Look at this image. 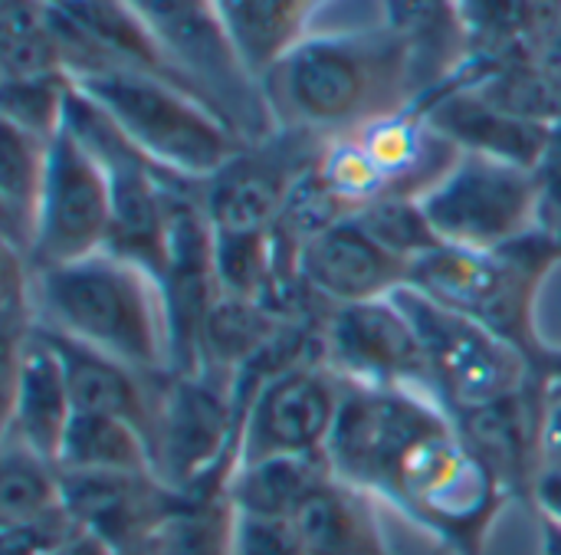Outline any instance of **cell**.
I'll return each instance as SVG.
<instances>
[{
	"mask_svg": "<svg viewBox=\"0 0 561 555\" xmlns=\"http://www.w3.org/2000/svg\"><path fill=\"white\" fill-rule=\"evenodd\" d=\"M66 76L46 0H3L0 7V79L30 82Z\"/></svg>",
	"mask_w": 561,
	"mask_h": 555,
	"instance_id": "cell-28",
	"label": "cell"
},
{
	"mask_svg": "<svg viewBox=\"0 0 561 555\" xmlns=\"http://www.w3.org/2000/svg\"><path fill=\"white\" fill-rule=\"evenodd\" d=\"M539 184V230L561 247V122L552 125L549 145L536 165Z\"/></svg>",
	"mask_w": 561,
	"mask_h": 555,
	"instance_id": "cell-32",
	"label": "cell"
},
{
	"mask_svg": "<svg viewBox=\"0 0 561 555\" xmlns=\"http://www.w3.org/2000/svg\"><path fill=\"white\" fill-rule=\"evenodd\" d=\"M539 550L542 555H561V523L539 517Z\"/></svg>",
	"mask_w": 561,
	"mask_h": 555,
	"instance_id": "cell-38",
	"label": "cell"
},
{
	"mask_svg": "<svg viewBox=\"0 0 561 555\" xmlns=\"http://www.w3.org/2000/svg\"><path fill=\"white\" fill-rule=\"evenodd\" d=\"M233 555H302V543L293 520H263L237 513Z\"/></svg>",
	"mask_w": 561,
	"mask_h": 555,
	"instance_id": "cell-31",
	"label": "cell"
},
{
	"mask_svg": "<svg viewBox=\"0 0 561 555\" xmlns=\"http://www.w3.org/2000/svg\"><path fill=\"white\" fill-rule=\"evenodd\" d=\"M365 230L385 247L391 250L394 257L408 260L411 267L440 247L431 220L424 217L421 211V201H411V197H385V201H375L371 207H365L362 214H355Z\"/></svg>",
	"mask_w": 561,
	"mask_h": 555,
	"instance_id": "cell-30",
	"label": "cell"
},
{
	"mask_svg": "<svg viewBox=\"0 0 561 555\" xmlns=\"http://www.w3.org/2000/svg\"><path fill=\"white\" fill-rule=\"evenodd\" d=\"M263 89L279 128L322 141L421 102L411 49L385 23L312 30L263 76Z\"/></svg>",
	"mask_w": 561,
	"mask_h": 555,
	"instance_id": "cell-2",
	"label": "cell"
},
{
	"mask_svg": "<svg viewBox=\"0 0 561 555\" xmlns=\"http://www.w3.org/2000/svg\"><path fill=\"white\" fill-rule=\"evenodd\" d=\"M536 372L546 385H561V342H546L536 355Z\"/></svg>",
	"mask_w": 561,
	"mask_h": 555,
	"instance_id": "cell-36",
	"label": "cell"
},
{
	"mask_svg": "<svg viewBox=\"0 0 561 555\" xmlns=\"http://www.w3.org/2000/svg\"><path fill=\"white\" fill-rule=\"evenodd\" d=\"M230 477L233 474H217L194 490H184L181 507L141 555H233L237 510L227 494Z\"/></svg>",
	"mask_w": 561,
	"mask_h": 555,
	"instance_id": "cell-26",
	"label": "cell"
},
{
	"mask_svg": "<svg viewBox=\"0 0 561 555\" xmlns=\"http://www.w3.org/2000/svg\"><path fill=\"white\" fill-rule=\"evenodd\" d=\"M546 395L549 385H539L516 398L450 415L460 438L486 461V467L500 477L506 494L526 503H533V490L542 474L539 438H542Z\"/></svg>",
	"mask_w": 561,
	"mask_h": 555,
	"instance_id": "cell-18",
	"label": "cell"
},
{
	"mask_svg": "<svg viewBox=\"0 0 561 555\" xmlns=\"http://www.w3.org/2000/svg\"><path fill=\"white\" fill-rule=\"evenodd\" d=\"M224 20L250 63V69L263 76L312 33V16L329 0H217Z\"/></svg>",
	"mask_w": 561,
	"mask_h": 555,
	"instance_id": "cell-25",
	"label": "cell"
},
{
	"mask_svg": "<svg viewBox=\"0 0 561 555\" xmlns=\"http://www.w3.org/2000/svg\"><path fill=\"white\" fill-rule=\"evenodd\" d=\"M237 372L204 365L158 378L151 457L154 474L174 490L237 471Z\"/></svg>",
	"mask_w": 561,
	"mask_h": 555,
	"instance_id": "cell-9",
	"label": "cell"
},
{
	"mask_svg": "<svg viewBox=\"0 0 561 555\" xmlns=\"http://www.w3.org/2000/svg\"><path fill=\"white\" fill-rule=\"evenodd\" d=\"M561 267V247L542 230L500 247L463 250L440 243L411 267L408 286L457 309L519 346L533 362L549 342L539 329V293Z\"/></svg>",
	"mask_w": 561,
	"mask_h": 555,
	"instance_id": "cell-4",
	"label": "cell"
},
{
	"mask_svg": "<svg viewBox=\"0 0 561 555\" xmlns=\"http://www.w3.org/2000/svg\"><path fill=\"white\" fill-rule=\"evenodd\" d=\"M66 125L92 148L102 161L112 194V230L108 253L138 263L154 280L164 270V243H168V181L171 171L148 161L115 125L112 118L92 105L82 92H69Z\"/></svg>",
	"mask_w": 561,
	"mask_h": 555,
	"instance_id": "cell-11",
	"label": "cell"
},
{
	"mask_svg": "<svg viewBox=\"0 0 561 555\" xmlns=\"http://www.w3.org/2000/svg\"><path fill=\"white\" fill-rule=\"evenodd\" d=\"M536 59H539V66L549 72V79L561 89V16L559 23L552 26V33L546 36V43H542V49H539Z\"/></svg>",
	"mask_w": 561,
	"mask_h": 555,
	"instance_id": "cell-35",
	"label": "cell"
},
{
	"mask_svg": "<svg viewBox=\"0 0 561 555\" xmlns=\"http://www.w3.org/2000/svg\"><path fill=\"white\" fill-rule=\"evenodd\" d=\"M319 359L345 385L414 392L440 401L424 342L394 296L335 306L319 329Z\"/></svg>",
	"mask_w": 561,
	"mask_h": 555,
	"instance_id": "cell-12",
	"label": "cell"
},
{
	"mask_svg": "<svg viewBox=\"0 0 561 555\" xmlns=\"http://www.w3.org/2000/svg\"><path fill=\"white\" fill-rule=\"evenodd\" d=\"M76 405L62 359L43 326L3 359V434L56 464Z\"/></svg>",
	"mask_w": 561,
	"mask_h": 555,
	"instance_id": "cell-17",
	"label": "cell"
},
{
	"mask_svg": "<svg viewBox=\"0 0 561 555\" xmlns=\"http://www.w3.org/2000/svg\"><path fill=\"white\" fill-rule=\"evenodd\" d=\"M112 194L102 161L62 122L46 155V184L33 250L26 263L49 270L85 260L108 247Z\"/></svg>",
	"mask_w": 561,
	"mask_h": 555,
	"instance_id": "cell-13",
	"label": "cell"
},
{
	"mask_svg": "<svg viewBox=\"0 0 561 555\" xmlns=\"http://www.w3.org/2000/svg\"><path fill=\"white\" fill-rule=\"evenodd\" d=\"M342 401L345 382L319 355L286 362L263 349L237 372V467L325 454Z\"/></svg>",
	"mask_w": 561,
	"mask_h": 555,
	"instance_id": "cell-6",
	"label": "cell"
},
{
	"mask_svg": "<svg viewBox=\"0 0 561 555\" xmlns=\"http://www.w3.org/2000/svg\"><path fill=\"white\" fill-rule=\"evenodd\" d=\"M72 86L99 105L148 161L171 174L207 181L243 145V138L207 102L164 79L95 69L72 76Z\"/></svg>",
	"mask_w": 561,
	"mask_h": 555,
	"instance_id": "cell-5",
	"label": "cell"
},
{
	"mask_svg": "<svg viewBox=\"0 0 561 555\" xmlns=\"http://www.w3.org/2000/svg\"><path fill=\"white\" fill-rule=\"evenodd\" d=\"M302 555H391L378 500L332 477L293 520Z\"/></svg>",
	"mask_w": 561,
	"mask_h": 555,
	"instance_id": "cell-22",
	"label": "cell"
},
{
	"mask_svg": "<svg viewBox=\"0 0 561 555\" xmlns=\"http://www.w3.org/2000/svg\"><path fill=\"white\" fill-rule=\"evenodd\" d=\"M49 141L0 122V237L3 247L16 250L23 260L33 250L43 184H46Z\"/></svg>",
	"mask_w": 561,
	"mask_h": 555,
	"instance_id": "cell-23",
	"label": "cell"
},
{
	"mask_svg": "<svg viewBox=\"0 0 561 555\" xmlns=\"http://www.w3.org/2000/svg\"><path fill=\"white\" fill-rule=\"evenodd\" d=\"M539 444H542V467L561 471V385H549Z\"/></svg>",
	"mask_w": 561,
	"mask_h": 555,
	"instance_id": "cell-33",
	"label": "cell"
},
{
	"mask_svg": "<svg viewBox=\"0 0 561 555\" xmlns=\"http://www.w3.org/2000/svg\"><path fill=\"white\" fill-rule=\"evenodd\" d=\"M69 520L112 555H141L151 536L181 507L184 494L158 474L135 471H59Z\"/></svg>",
	"mask_w": 561,
	"mask_h": 555,
	"instance_id": "cell-15",
	"label": "cell"
},
{
	"mask_svg": "<svg viewBox=\"0 0 561 555\" xmlns=\"http://www.w3.org/2000/svg\"><path fill=\"white\" fill-rule=\"evenodd\" d=\"M332 464L325 454L302 457H270L243 464L230 477V503L243 517L263 520H296L299 510L332 480Z\"/></svg>",
	"mask_w": 561,
	"mask_h": 555,
	"instance_id": "cell-24",
	"label": "cell"
},
{
	"mask_svg": "<svg viewBox=\"0 0 561 555\" xmlns=\"http://www.w3.org/2000/svg\"><path fill=\"white\" fill-rule=\"evenodd\" d=\"M39 326L145 375L171 372L168 309L158 280L108 250L33 270Z\"/></svg>",
	"mask_w": 561,
	"mask_h": 555,
	"instance_id": "cell-3",
	"label": "cell"
},
{
	"mask_svg": "<svg viewBox=\"0 0 561 555\" xmlns=\"http://www.w3.org/2000/svg\"><path fill=\"white\" fill-rule=\"evenodd\" d=\"M533 507L539 517H549L561 523V471L559 467H542L536 490H533Z\"/></svg>",
	"mask_w": 561,
	"mask_h": 555,
	"instance_id": "cell-34",
	"label": "cell"
},
{
	"mask_svg": "<svg viewBox=\"0 0 561 555\" xmlns=\"http://www.w3.org/2000/svg\"><path fill=\"white\" fill-rule=\"evenodd\" d=\"M322 138L276 128L270 138L243 141L240 151L204 181V204L217 234H266L276 227L289 191L319 161Z\"/></svg>",
	"mask_w": 561,
	"mask_h": 555,
	"instance_id": "cell-14",
	"label": "cell"
},
{
	"mask_svg": "<svg viewBox=\"0 0 561 555\" xmlns=\"http://www.w3.org/2000/svg\"><path fill=\"white\" fill-rule=\"evenodd\" d=\"M53 555H112L95 536H89V533H82V530H76L59 550Z\"/></svg>",
	"mask_w": 561,
	"mask_h": 555,
	"instance_id": "cell-37",
	"label": "cell"
},
{
	"mask_svg": "<svg viewBox=\"0 0 561 555\" xmlns=\"http://www.w3.org/2000/svg\"><path fill=\"white\" fill-rule=\"evenodd\" d=\"M421 211L447 247H510L539 230L536 171L460 151L447 178L421 197Z\"/></svg>",
	"mask_w": 561,
	"mask_h": 555,
	"instance_id": "cell-10",
	"label": "cell"
},
{
	"mask_svg": "<svg viewBox=\"0 0 561 555\" xmlns=\"http://www.w3.org/2000/svg\"><path fill=\"white\" fill-rule=\"evenodd\" d=\"M59 471H135L154 474L148 438L125 418L76 411L62 438Z\"/></svg>",
	"mask_w": 561,
	"mask_h": 555,
	"instance_id": "cell-27",
	"label": "cell"
},
{
	"mask_svg": "<svg viewBox=\"0 0 561 555\" xmlns=\"http://www.w3.org/2000/svg\"><path fill=\"white\" fill-rule=\"evenodd\" d=\"M394 303L408 313L424 342L447 415L506 401L546 385L536 362L483 322L434 303L414 286H401Z\"/></svg>",
	"mask_w": 561,
	"mask_h": 555,
	"instance_id": "cell-8",
	"label": "cell"
},
{
	"mask_svg": "<svg viewBox=\"0 0 561 555\" xmlns=\"http://www.w3.org/2000/svg\"><path fill=\"white\" fill-rule=\"evenodd\" d=\"M417 105L424 109L431 125L447 135L460 151L486 155L533 171L552 135V125L519 118L463 82H447Z\"/></svg>",
	"mask_w": 561,
	"mask_h": 555,
	"instance_id": "cell-19",
	"label": "cell"
},
{
	"mask_svg": "<svg viewBox=\"0 0 561 555\" xmlns=\"http://www.w3.org/2000/svg\"><path fill=\"white\" fill-rule=\"evenodd\" d=\"M62 507L59 464L36 454L13 434L0 444V526H20Z\"/></svg>",
	"mask_w": 561,
	"mask_h": 555,
	"instance_id": "cell-29",
	"label": "cell"
},
{
	"mask_svg": "<svg viewBox=\"0 0 561 555\" xmlns=\"http://www.w3.org/2000/svg\"><path fill=\"white\" fill-rule=\"evenodd\" d=\"M194 92L243 138H270L279 125L260 76L243 59L217 0H128Z\"/></svg>",
	"mask_w": 561,
	"mask_h": 555,
	"instance_id": "cell-7",
	"label": "cell"
},
{
	"mask_svg": "<svg viewBox=\"0 0 561 555\" xmlns=\"http://www.w3.org/2000/svg\"><path fill=\"white\" fill-rule=\"evenodd\" d=\"M325 457L339 480L391 507L450 555L486 553L513 503L447 408L414 392L345 385Z\"/></svg>",
	"mask_w": 561,
	"mask_h": 555,
	"instance_id": "cell-1",
	"label": "cell"
},
{
	"mask_svg": "<svg viewBox=\"0 0 561 555\" xmlns=\"http://www.w3.org/2000/svg\"><path fill=\"white\" fill-rule=\"evenodd\" d=\"M381 23L411 49L421 102L470 63V39L457 0H381Z\"/></svg>",
	"mask_w": 561,
	"mask_h": 555,
	"instance_id": "cell-21",
	"label": "cell"
},
{
	"mask_svg": "<svg viewBox=\"0 0 561 555\" xmlns=\"http://www.w3.org/2000/svg\"><path fill=\"white\" fill-rule=\"evenodd\" d=\"M46 329V326H43ZM53 339L66 382L72 392L76 411H92V415H115L131 421L151 444V428H154V398H158V378L164 375H145L105 352H95L82 342H72L53 329H46Z\"/></svg>",
	"mask_w": 561,
	"mask_h": 555,
	"instance_id": "cell-20",
	"label": "cell"
},
{
	"mask_svg": "<svg viewBox=\"0 0 561 555\" xmlns=\"http://www.w3.org/2000/svg\"><path fill=\"white\" fill-rule=\"evenodd\" d=\"M299 276L325 306L388 299L411 280V263L385 250L358 217L322 230L299 250Z\"/></svg>",
	"mask_w": 561,
	"mask_h": 555,
	"instance_id": "cell-16",
	"label": "cell"
}]
</instances>
